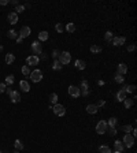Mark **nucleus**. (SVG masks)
I'll use <instances>...</instances> for the list:
<instances>
[{"instance_id": "1", "label": "nucleus", "mask_w": 137, "mask_h": 153, "mask_svg": "<svg viewBox=\"0 0 137 153\" xmlns=\"http://www.w3.org/2000/svg\"><path fill=\"white\" fill-rule=\"evenodd\" d=\"M58 60L62 63V66L68 64V63L71 62V55H70V52H67V51L60 52V55H59V59H58Z\"/></svg>"}, {"instance_id": "2", "label": "nucleus", "mask_w": 137, "mask_h": 153, "mask_svg": "<svg viewBox=\"0 0 137 153\" xmlns=\"http://www.w3.org/2000/svg\"><path fill=\"white\" fill-rule=\"evenodd\" d=\"M122 144L125 148H132L134 145V137L132 134H125V137H123V140H122Z\"/></svg>"}, {"instance_id": "3", "label": "nucleus", "mask_w": 137, "mask_h": 153, "mask_svg": "<svg viewBox=\"0 0 137 153\" xmlns=\"http://www.w3.org/2000/svg\"><path fill=\"white\" fill-rule=\"evenodd\" d=\"M52 111L56 116H65V114H66V108L62 104H55L52 107Z\"/></svg>"}, {"instance_id": "4", "label": "nucleus", "mask_w": 137, "mask_h": 153, "mask_svg": "<svg viewBox=\"0 0 137 153\" xmlns=\"http://www.w3.org/2000/svg\"><path fill=\"white\" fill-rule=\"evenodd\" d=\"M29 75H30V79L34 83H37V82H40L41 79H43V73H41V70H33Z\"/></svg>"}, {"instance_id": "5", "label": "nucleus", "mask_w": 137, "mask_h": 153, "mask_svg": "<svg viewBox=\"0 0 137 153\" xmlns=\"http://www.w3.org/2000/svg\"><path fill=\"white\" fill-rule=\"evenodd\" d=\"M107 131V122L106 120H100L97 124H96V133L97 134H104Z\"/></svg>"}, {"instance_id": "6", "label": "nucleus", "mask_w": 137, "mask_h": 153, "mask_svg": "<svg viewBox=\"0 0 137 153\" xmlns=\"http://www.w3.org/2000/svg\"><path fill=\"white\" fill-rule=\"evenodd\" d=\"M81 92H80V88L74 86V85H70L68 86V96L73 97V99H77V97H80Z\"/></svg>"}, {"instance_id": "7", "label": "nucleus", "mask_w": 137, "mask_h": 153, "mask_svg": "<svg viewBox=\"0 0 137 153\" xmlns=\"http://www.w3.org/2000/svg\"><path fill=\"white\" fill-rule=\"evenodd\" d=\"M32 51H33V53L36 55V56L43 52V47H41L40 41H34V43H32Z\"/></svg>"}, {"instance_id": "8", "label": "nucleus", "mask_w": 137, "mask_h": 153, "mask_svg": "<svg viewBox=\"0 0 137 153\" xmlns=\"http://www.w3.org/2000/svg\"><path fill=\"white\" fill-rule=\"evenodd\" d=\"M38 62H40V59H38V56H36V55H32V56H29L26 59L27 66H37Z\"/></svg>"}, {"instance_id": "9", "label": "nucleus", "mask_w": 137, "mask_h": 153, "mask_svg": "<svg viewBox=\"0 0 137 153\" xmlns=\"http://www.w3.org/2000/svg\"><path fill=\"white\" fill-rule=\"evenodd\" d=\"M112 45H115V47H122L123 44L126 43V38L125 37H112Z\"/></svg>"}, {"instance_id": "10", "label": "nucleus", "mask_w": 137, "mask_h": 153, "mask_svg": "<svg viewBox=\"0 0 137 153\" xmlns=\"http://www.w3.org/2000/svg\"><path fill=\"white\" fill-rule=\"evenodd\" d=\"M7 19H8V22L11 25H15L18 22V14L15 11H12V12H10L8 15H7Z\"/></svg>"}, {"instance_id": "11", "label": "nucleus", "mask_w": 137, "mask_h": 153, "mask_svg": "<svg viewBox=\"0 0 137 153\" xmlns=\"http://www.w3.org/2000/svg\"><path fill=\"white\" fill-rule=\"evenodd\" d=\"M30 33H32L30 27H29V26H23L22 29H21V32H19V36L22 37V38H26V37L30 36Z\"/></svg>"}, {"instance_id": "12", "label": "nucleus", "mask_w": 137, "mask_h": 153, "mask_svg": "<svg viewBox=\"0 0 137 153\" xmlns=\"http://www.w3.org/2000/svg\"><path fill=\"white\" fill-rule=\"evenodd\" d=\"M75 68L77 70H85V67H86V63L82 59H78V60H75V63H74Z\"/></svg>"}, {"instance_id": "13", "label": "nucleus", "mask_w": 137, "mask_h": 153, "mask_svg": "<svg viewBox=\"0 0 137 153\" xmlns=\"http://www.w3.org/2000/svg\"><path fill=\"white\" fill-rule=\"evenodd\" d=\"M19 88H21L22 92H26V93L30 90V85H29V82H27V81H21L19 82Z\"/></svg>"}, {"instance_id": "14", "label": "nucleus", "mask_w": 137, "mask_h": 153, "mask_svg": "<svg viewBox=\"0 0 137 153\" xmlns=\"http://www.w3.org/2000/svg\"><path fill=\"white\" fill-rule=\"evenodd\" d=\"M10 99H11V101L12 103H19L21 101V96H19V92H15V90H12V93H11V96H10Z\"/></svg>"}, {"instance_id": "15", "label": "nucleus", "mask_w": 137, "mask_h": 153, "mask_svg": "<svg viewBox=\"0 0 137 153\" xmlns=\"http://www.w3.org/2000/svg\"><path fill=\"white\" fill-rule=\"evenodd\" d=\"M126 73H128V66H126L125 63H119V64H118V74L125 75Z\"/></svg>"}, {"instance_id": "16", "label": "nucleus", "mask_w": 137, "mask_h": 153, "mask_svg": "<svg viewBox=\"0 0 137 153\" xmlns=\"http://www.w3.org/2000/svg\"><path fill=\"white\" fill-rule=\"evenodd\" d=\"M86 112L91 114V115H95L96 112H97V107H96L95 104H89V105L86 107Z\"/></svg>"}, {"instance_id": "17", "label": "nucleus", "mask_w": 137, "mask_h": 153, "mask_svg": "<svg viewBox=\"0 0 137 153\" xmlns=\"http://www.w3.org/2000/svg\"><path fill=\"white\" fill-rule=\"evenodd\" d=\"M114 148H115V150H118V152H122L123 149H125V146H123L122 141H119V140L114 141Z\"/></svg>"}, {"instance_id": "18", "label": "nucleus", "mask_w": 137, "mask_h": 153, "mask_svg": "<svg viewBox=\"0 0 137 153\" xmlns=\"http://www.w3.org/2000/svg\"><path fill=\"white\" fill-rule=\"evenodd\" d=\"M48 37H50V34H48V32H45V30L38 33V41H47Z\"/></svg>"}, {"instance_id": "19", "label": "nucleus", "mask_w": 137, "mask_h": 153, "mask_svg": "<svg viewBox=\"0 0 137 153\" xmlns=\"http://www.w3.org/2000/svg\"><path fill=\"white\" fill-rule=\"evenodd\" d=\"M123 92L125 93H133L134 90H136V86L134 85H126V86H123Z\"/></svg>"}, {"instance_id": "20", "label": "nucleus", "mask_w": 137, "mask_h": 153, "mask_svg": "<svg viewBox=\"0 0 137 153\" xmlns=\"http://www.w3.org/2000/svg\"><path fill=\"white\" fill-rule=\"evenodd\" d=\"M125 99H126V93H125V92H123V90L121 89L119 92L116 93V100H118V101H123Z\"/></svg>"}, {"instance_id": "21", "label": "nucleus", "mask_w": 137, "mask_h": 153, "mask_svg": "<svg viewBox=\"0 0 137 153\" xmlns=\"http://www.w3.org/2000/svg\"><path fill=\"white\" fill-rule=\"evenodd\" d=\"M7 36H8V38L10 40H17V37H18V33L14 30V29H11V30H8V33H7Z\"/></svg>"}, {"instance_id": "22", "label": "nucleus", "mask_w": 137, "mask_h": 153, "mask_svg": "<svg viewBox=\"0 0 137 153\" xmlns=\"http://www.w3.org/2000/svg\"><path fill=\"white\" fill-rule=\"evenodd\" d=\"M14 60H15V56H14L12 53H7V55H6V63H7V64H11Z\"/></svg>"}, {"instance_id": "23", "label": "nucleus", "mask_w": 137, "mask_h": 153, "mask_svg": "<svg viewBox=\"0 0 137 153\" xmlns=\"http://www.w3.org/2000/svg\"><path fill=\"white\" fill-rule=\"evenodd\" d=\"M116 123H118V119H116V118H110L107 126H108V127H115Z\"/></svg>"}, {"instance_id": "24", "label": "nucleus", "mask_w": 137, "mask_h": 153, "mask_svg": "<svg viewBox=\"0 0 137 153\" xmlns=\"http://www.w3.org/2000/svg\"><path fill=\"white\" fill-rule=\"evenodd\" d=\"M133 103H134V100L133 99H125V100H123V105H125V108H130V107H132L133 105Z\"/></svg>"}, {"instance_id": "25", "label": "nucleus", "mask_w": 137, "mask_h": 153, "mask_svg": "<svg viewBox=\"0 0 137 153\" xmlns=\"http://www.w3.org/2000/svg\"><path fill=\"white\" fill-rule=\"evenodd\" d=\"M14 146H15V150H22L23 149V144H22V141H21V140H15Z\"/></svg>"}, {"instance_id": "26", "label": "nucleus", "mask_w": 137, "mask_h": 153, "mask_svg": "<svg viewBox=\"0 0 137 153\" xmlns=\"http://www.w3.org/2000/svg\"><path fill=\"white\" fill-rule=\"evenodd\" d=\"M62 67H63V66H62V63H60V62H59L58 59H55V62H53V66H52V68H53V70H55V71H59Z\"/></svg>"}, {"instance_id": "27", "label": "nucleus", "mask_w": 137, "mask_h": 153, "mask_svg": "<svg viewBox=\"0 0 137 153\" xmlns=\"http://www.w3.org/2000/svg\"><path fill=\"white\" fill-rule=\"evenodd\" d=\"M65 29H66L68 33H74V32H75V25H74L73 22H70V23H67V25H66Z\"/></svg>"}, {"instance_id": "28", "label": "nucleus", "mask_w": 137, "mask_h": 153, "mask_svg": "<svg viewBox=\"0 0 137 153\" xmlns=\"http://www.w3.org/2000/svg\"><path fill=\"white\" fill-rule=\"evenodd\" d=\"M101 49L103 48L100 45H96V44L91 45V52H93V53H99V52H101Z\"/></svg>"}, {"instance_id": "29", "label": "nucleus", "mask_w": 137, "mask_h": 153, "mask_svg": "<svg viewBox=\"0 0 137 153\" xmlns=\"http://www.w3.org/2000/svg\"><path fill=\"white\" fill-rule=\"evenodd\" d=\"M99 152L100 153H111V149H110L107 145H101V146L99 148Z\"/></svg>"}, {"instance_id": "30", "label": "nucleus", "mask_w": 137, "mask_h": 153, "mask_svg": "<svg viewBox=\"0 0 137 153\" xmlns=\"http://www.w3.org/2000/svg\"><path fill=\"white\" fill-rule=\"evenodd\" d=\"M133 130V127L130 126V124H125V126H122V131H125L126 134H130V131Z\"/></svg>"}, {"instance_id": "31", "label": "nucleus", "mask_w": 137, "mask_h": 153, "mask_svg": "<svg viewBox=\"0 0 137 153\" xmlns=\"http://www.w3.org/2000/svg\"><path fill=\"white\" fill-rule=\"evenodd\" d=\"M50 101L53 104V105H55V104H58V94L56 93H52L51 97H50Z\"/></svg>"}, {"instance_id": "32", "label": "nucleus", "mask_w": 137, "mask_h": 153, "mask_svg": "<svg viewBox=\"0 0 137 153\" xmlns=\"http://www.w3.org/2000/svg\"><path fill=\"white\" fill-rule=\"evenodd\" d=\"M6 85H12L14 83V75H8V76H6Z\"/></svg>"}, {"instance_id": "33", "label": "nucleus", "mask_w": 137, "mask_h": 153, "mask_svg": "<svg viewBox=\"0 0 137 153\" xmlns=\"http://www.w3.org/2000/svg\"><path fill=\"white\" fill-rule=\"evenodd\" d=\"M23 11H25V6H22V4L15 6V12L17 14H21V12H23Z\"/></svg>"}, {"instance_id": "34", "label": "nucleus", "mask_w": 137, "mask_h": 153, "mask_svg": "<svg viewBox=\"0 0 137 153\" xmlns=\"http://www.w3.org/2000/svg\"><path fill=\"white\" fill-rule=\"evenodd\" d=\"M63 29H65V26L62 25V23H56V25H55V30H56L58 33H63Z\"/></svg>"}, {"instance_id": "35", "label": "nucleus", "mask_w": 137, "mask_h": 153, "mask_svg": "<svg viewBox=\"0 0 137 153\" xmlns=\"http://www.w3.org/2000/svg\"><path fill=\"white\" fill-rule=\"evenodd\" d=\"M123 81H125V76L121 75V74H116V76H115V82H118V83H123Z\"/></svg>"}, {"instance_id": "36", "label": "nucleus", "mask_w": 137, "mask_h": 153, "mask_svg": "<svg viewBox=\"0 0 137 153\" xmlns=\"http://www.w3.org/2000/svg\"><path fill=\"white\" fill-rule=\"evenodd\" d=\"M21 71H22L23 75H29V74H30V68H29V66H23Z\"/></svg>"}, {"instance_id": "37", "label": "nucleus", "mask_w": 137, "mask_h": 153, "mask_svg": "<svg viewBox=\"0 0 137 153\" xmlns=\"http://www.w3.org/2000/svg\"><path fill=\"white\" fill-rule=\"evenodd\" d=\"M104 38H106L107 41H111V40H112V33H111V32H107V33L104 34Z\"/></svg>"}, {"instance_id": "38", "label": "nucleus", "mask_w": 137, "mask_h": 153, "mask_svg": "<svg viewBox=\"0 0 137 153\" xmlns=\"http://www.w3.org/2000/svg\"><path fill=\"white\" fill-rule=\"evenodd\" d=\"M107 129H108L110 135H115V134H116V129H115V127H107Z\"/></svg>"}, {"instance_id": "39", "label": "nucleus", "mask_w": 137, "mask_h": 153, "mask_svg": "<svg viewBox=\"0 0 137 153\" xmlns=\"http://www.w3.org/2000/svg\"><path fill=\"white\" fill-rule=\"evenodd\" d=\"M6 89H7V85H6L4 82H0V93L6 92Z\"/></svg>"}, {"instance_id": "40", "label": "nucleus", "mask_w": 137, "mask_h": 153, "mask_svg": "<svg viewBox=\"0 0 137 153\" xmlns=\"http://www.w3.org/2000/svg\"><path fill=\"white\" fill-rule=\"evenodd\" d=\"M134 51H136V45L134 44H130L128 47V52H134Z\"/></svg>"}, {"instance_id": "41", "label": "nucleus", "mask_w": 137, "mask_h": 153, "mask_svg": "<svg viewBox=\"0 0 137 153\" xmlns=\"http://www.w3.org/2000/svg\"><path fill=\"white\" fill-rule=\"evenodd\" d=\"M80 92L82 93V96H88V94H89V90H88V88H84L82 90H80Z\"/></svg>"}, {"instance_id": "42", "label": "nucleus", "mask_w": 137, "mask_h": 153, "mask_svg": "<svg viewBox=\"0 0 137 153\" xmlns=\"http://www.w3.org/2000/svg\"><path fill=\"white\" fill-rule=\"evenodd\" d=\"M106 105V101H103V100H100V101H97V105H96V107H104Z\"/></svg>"}, {"instance_id": "43", "label": "nucleus", "mask_w": 137, "mask_h": 153, "mask_svg": "<svg viewBox=\"0 0 137 153\" xmlns=\"http://www.w3.org/2000/svg\"><path fill=\"white\" fill-rule=\"evenodd\" d=\"M84 88H88V82L86 81H81V89H84Z\"/></svg>"}, {"instance_id": "44", "label": "nucleus", "mask_w": 137, "mask_h": 153, "mask_svg": "<svg viewBox=\"0 0 137 153\" xmlns=\"http://www.w3.org/2000/svg\"><path fill=\"white\" fill-rule=\"evenodd\" d=\"M59 55H60V53H59V51H53V52H52V58L56 59V58L59 56Z\"/></svg>"}, {"instance_id": "45", "label": "nucleus", "mask_w": 137, "mask_h": 153, "mask_svg": "<svg viewBox=\"0 0 137 153\" xmlns=\"http://www.w3.org/2000/svg\"><path fill=\"white\" fill-rule=\"evenodd\" d=\"M8 4V0H0V6H7Z\"/></svg>"}, {"instance_id": "46", "label": "nucleus", "mask_w": 137, "mask_h": 153, "mask_svg": "<svg viewBox=\"0 0 137 153\" xmlns=\"http://www.w3.org/2000/svg\"><path fill=\"white\" fill-rule=\"evenodd\" d=\"M22 41H23V38L21 37V36H18V37H17V43H18V44H21Z\"/></svg>"}, {"instance_id": "47", "label": "nucleus", "mask_w": 137, "mask_h": 153, "mask_svg": "<svg viewBox=\"0 0 137 153\" xmlns=\"http://www.w3.org/2000/svg\"><path fill=\"white\" fill-rule=\"evenodd\" d=\"M6 92L8 93V96H11V93H12V89H11V88H7V89H6Z\"/></svg>"}, {"instance_id": "48", "label": "nucleus", "mask_w": 137, "mask_h": 153, "mask_svg": "<svg viewBox=\"0 0 137 153\" xmlns=\"http://www.w3.org/2000/svg\"><path fill=\"white\" fill-rule=\"evenodd\" d=\"M11 4H14V6H18L19 3L17 2V0H11Z\"/></svg>"}, {"instance_id": "49", "label": "nucleus", "mask_w": 137, "mask_h": 153, "mask_svg": "<svg viewBox=\"0 0 137 153\" xmlns=\"http://www.w3.org/2000/svg\"><path fill=\"white\" fill-rule=\"evenodd\" d=\"M111 153H112V152H111ZM114 153H122V152H118V150H115Z\"/></svg>"}, {"instance_id": "50", "label": "nucleus", "mask_w": 137, "mask_h": 153, "mask_svg": "<svg viewBox=\"0 0 137 153\" xmlns=\"http://www.w3.org/2000/svg\"><path fill=\"white\" fill-rule=\"evenodd\" d=\"M0 51H3V47L2 45H0Z\"/></svg>"}, {"instance_id": "51", "label": "nucleus", "mask_w": 137, "mask_h": 153, "mask_svg": "<svg viewBox=\"0 0 137 153\" xmlns=\"http://www.w3.org/2000/svg\"><path fill=\"white\" fill-rule=\"evenodd\" d=\"M14 153H19V150H15V152H14Z\"/></svg>"}, {"instance_id": "52", "label": "nucleus", "mask_w": 137, "mask_h": 153, "mask_svg": "<svg viewBox=\"0 0 137 153\" xmlns=\"http://www.w3.org/2000/svg\"><path fill=\"white\" fill-rule=\"evenodd\" d=\"M0 153H2V150H0Z\"/></svg>"}]
</instances>
